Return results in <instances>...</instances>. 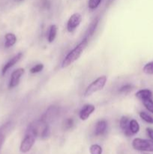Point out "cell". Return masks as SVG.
<instances>
[{
    "mask_svg": "<svg viewBox=\"0 0 153 154\" xmlns=\"http://www.w3.org/2000/svg\"><path fill=\"white\" fill-rule=\"evenodd\" d=\"M89 152L91 154H102L103 149L98 144H92L90 146Z\"/></svg>",
    "mask_w": 153,
    "mask_h": 154,
    "instance_id": "19",
    "label": "cell"
},
{
    "mask_svg": "<svg viewBox=\"0 0 153 154\" xmlns=\"http://www.w3.org/2000/svg\"><path fill=\"white\" fill-rule=\"evenodd\" d=\"M95 111V107L92 104H87L82 108L79 113V117L81 120L85 121L88 117L92 114V113Z\"/></svg>",
    "mask_w": 153,
    "mask_h": 154,
    "instance_id": "7",
    "label": "cell"
},
{
    "mask_svg": "<svg viewBox=\"0 0 153 154\" xmlns=\"http://www.w3.org/2000/svg\"><path fill=\"white\" fill-rule=\"evenodd\" d=\"M74 126V121L72 118H67L64 121V123H63V127L65 130L71 129Z\"/></svg>",
    "mask_w": 153,
    "mask_h": 154,
    "instance_id": "20",
    "label": "cell"
},
{
    "mask_svg": "<svg viewBox=\"0 0 153 154\" xmlns=\"http://www.w3.org/2000/svg\"><path fill=\"white\" fill-rule=\"evenodd\" d=\"M98 22H99L98 18H96V19L93 20V21L90 23L89 26H88V29H87L86 36V37H87L88 38L91 37V36H92L93 35H94L96 28H97L98 26Z\"/></svg>",
    "mask_w": 153,
    "mask_h": 154,
    "instance_id": "13",
    "label": "cell"
},
{
    "mask_svg": "<svg viewBox=\"0 0 153 154\" xmlns=\"http://www.w3.org/2000/svg\"><path fill=\"white\" fill-rule=\"evenodd\" d=\"M16 37L14 33L8 32L4 35V48H10L16 44Z\"/></svg>",
    "mask_w": 153,
    "mask_h": 154,
    "instance_id": "12",
    "label": "cell"
},
{
    "mask_svg": "<svg viewBox=\"0 0 153 154\" xmlns=\"http://www.w3.org/2000/svg\"><path fill=\"white\" fill-rule=\"evenodd\" d=\"M142 72L146 75H153V61L147 63L142 68Z\"/></svg>",
    "mask_w": 153,
    "mask_h": 154,
    "instance_id": "17",
    "label": "cell"
},
{
    "mask_svg": "<svg viewBox=\"0 0 153 154\" xmlns=\"http://www.w3.org/2000/svg\"><path fill=\"white\" fill-rule=\"evenodd\" d=\"M107 129V122L104 120H101L98 121L94 128V135L96 136H100L104 135Z\"/></svg>",
    "mask_w": 153,
    "mask_h": 154,
    "instance_id": "9",
    "label": "cell"
},
{
    "mask_svg": "<svg viewBox=\"0 0 153 154\" xmlns=\"http://www.w3.org/2000/svg\"><path fill=\"white\" fill-rule=\"evenodd\" d=\"M139 116L143 121L148 124H153V117L145 111H140L139 113Z\"/></svg>",
    "mask_w": 153,
    "mask_h": 154,
    "instance_id": "16",
    "label": "cell"
},
{
    "mask_svg": "<svg viewBox=\"0 0 153 154\" xmlns=\"http://www.w3.org/2000/svg\"><path fill=\"white\" fill-rule=\"evenodd\" d=\"M22 53L21 52L18 53V54H16L14 57H12L8 62H7V63L4 65L2 69V75H5L6 72H7L9 69H11L13 66H14L15 65H16V63H17L18 62L22 59Z\"/></svg>",
    "mask_w": 153,
    "mask_h": 154,
    "instance_id": "8",
    "label": "cell"
},
{
    "mask_svg": "<svg viewBox=\"0 0 153 154\" xmlns=\"http://www.w3.org/2000/svg\"><path fill=\"white\" fill-rule=\"evenodd\" d=\"M50 3L49 0H42V6L44 8H49Z\"/></svg>",
    "mask_w": 153,
    "mask_h": 154,
    "instance_id": "26",
    "label": "cell"
},
{
    "mask_svg": "<svg viewBox=\"0 0 153 154\" xmlns=\"http://www.w3.org/2000/svg\"><path fill=\"white\" fill-rule=\"evenodd\" d=\"M129 123H130V120L128 119V117H125V116H122V117H121V119H120V128H121L122 130L123 131L124 135H126V136L128 137L133 135L131 132H130V129H129Z\"/></svg>",
    "mask_w": 153,
    "mask_h": 154,
    "instance_id": "10",
    "label": "cell"
},
{
    "mask_svg": "<svg viewBox=\"0 0 153 154\" xmlns=\"http://www.w3.org/2000/svg\"><path fill=\"white\" fill-rule=\"evenodd\" d=\"M142 104H143L144 107L146 108V109L148 111H149L150 113L153 114V99H146V100L142 101Z\"/></svg>",
    "mask_w": 153,
    "mask_h": 154,
    "instance_id": "18",
    "label": "cell"
},
{
    "mask_svg": "<svg viewBox=\"0 0 153 154\" xmlns=\"http://www.w3.org/2000/svg\"><path fill=\"white\" fill-rule=\"evenodd\" d=\"M134 150L142 152H153V140L136 138L132 141Z\"/></svg>",
    "mask_w": 153,
    "mask_h": 154,
    "instance_id": "3",
    "label": "cell"
},
{
    "mask_svg": "<svg viewBox=\"0 0 153 154\" xmlns=\"http://www.w3.org/2000/svg\"><path fill=\"white\" fill-rule=\"evenodd\" d=\"M134 90V86L131 84H126V85L122 86V87H120V89L118 90V92L120 93H128L129 92L132 91Z\"/></svg>",
    "mask_w": 153,
    "mask_h": 154,
    "instance_id": "23",
    "label": "cell"
},
{
    "mask_svg": "<svg viewBox=\"0 0 153 154\" xmlns=\"http://www.w3.org/2000/svg\"><path fill=\"white\" fill-rule=\"evenodd\" d=\"M101 1L102 0H89L88 3V8L91 10H94L100 5Z\"/></svg>",
    "mask_w": 153,
    "mask_h": 154,
    "instance_id": "21",
    "label": "cell"
},
{
    "mask_svg": "<svg viewBox=\"0 0 153 154\" xmlns=\"http://www.w3.org/2000/svg\"><path fill=\"white\" fill-rule=\"evenodd\" d=\"M88 38L87 37H85L74 48H73L66 55V57H64L62 63V69H65V68L68 67L70 65L73 64L74 62H76L82 55L84 50L88 46Z\"/></svg>",
    "mask_w": 153,
    "mask_h": 154,
    "instance_id": "1",
    "label": "cell"
},
{
    "mask_svg": "<svg viewBox=\"0 0 153 154\" xmlns=\"http://www.w3.org/2000/svg\"><path fill=\"white\" fill-rule=\"evenodd\" d=\"M129 129H130V132L132 135H136L139 132L140 127V124L136 120H130V123H129Z\"/></svg>",
    "mask_w": 153,
    "mask_h": 154,
    "instance_id": "15",
    "label": "cell"
},
{
    "mask_svg": "<svg viewBox=\"0 0 153 154\" xmlns=\"http://www.w3.org/2000/svg\"><path fill=\"white\" fill-rule=\"evenodd\" d=\"M35 138L36 137L30 132H28L26 135L20 146V150L21 153H26L31 150L35 142Z\"/></svg>",
    "mask_w": 153,
    "mask_h": 154,
    "instance_id": "4",
    "label": "cell"
},
{
    "mask_svg": "<svg viewBox=\"0 0 153 154\" xmlns=\"http://www.w3.org/2000/svg\"><path fill=\"white\" fill-rule=\"evenodd\" d=\"M44 65L42 63H38V64L35 65L34 66H33L32 68H31L30 69V73L32 74H37L39 73V72H41L44 69Z\"/></svg>",
    "mask_w": 153,
    "mask_h": 154,
    "instance_id": "22",
    "label": "cell"
},
{
    "mask_svg": "<svg viewBox=\"0 0 153 154\" xmlns=\"http://www.w3.org/2000/svg\"><path fill=\"white\" fill-rule=\"evenodd\" d=\"M14 1H16V2H22V1H23V0H14Z\"/></svg>",
    "mask_w": 153,
    "mask_h": 154,
    "instance_id": "27",
    "label": "cell"
},
{
    "mask_svg": "<svg viewBox=\"0 0 153 154\" xmlns=\"http://www.w3.org/2000/svg\"><path fill=\"white\" fill-rule=\"evenodd\" d=\"M146 131L147 135L148 136L149 139L153 140V129L148 127V128H146Z\"/></svg>",
    "mask_w": 153,
    "mask_h": 154,
    "instance_id": "24",
    "label": "cell"
},
{
    "mask_svg": "<svg viewBox=\"0 0 153 154\" xmlns=\"http://www.w3.org/2000/svg\"><path fill=\"white\" fill-rule=\"evenodd\" d=\"M106 81H107V78L106 75H102L92 81L86 89L83 94L84 97H88L92 95L93 93L103 90L104 87L106 85Z\"/></svg>",
    "mask_w": 153,
    "mask_h": 154,
    "instance_id": "2",
    "label": "cell"
},
{
    "mask_svg": "<svg viewBox=\"0 0 153 154\" xmlns=\"http://www.w3.org/2000/svg\"><path fill=\"white\" fill-rule=\"evenodd\" d=\"M135 96L141 101L146 100L148 99H152V92L148 89H142L140 90L135 93Z\"/></svg>",
    "mask_w": 153,
    "mask_h": 154,
    "instance_id": "11",
    "label": "cell"
},
{
    "mask_svg": "<svg viewBox=\"0 0 153 154\" xmlns=\"http://www.w3.org/2000/svg\"><path fill=\"white\" fill-rule=\"evenodd\" d=\"M4 139H5L4 135L1 132V131H0V150H1V148L2 147L3 144H4Z\"/></svg>",
    "mask_w": 153,
    "mask_h": 154,
    "instance_id": "25",
    "label": "cell"
},
{
    "mask_svg": "<svg viewBox=\"0 0 153 154\" xmlns=\"http://www.w3.org/2000/svg\"><path fill=\"white\" fill-rule=\"evenodd\" d=\"M24 73H25V69H22V68H19V69L14 71L10 75V81H9L8 84L9 88L13 89L16 87V86H18V84H20V81L21 78L24 75Z\"/></svg>",
    "mask_w": 153,
    "mask_h": 154,
    "instance_id": "6",
    "label": "cell"
},
{
    "mask_svg": "<svg viewBox=\"0 0 153 154\" xmlns=\"http://www.w3.org/2000/svg\"><path fill=\"white\" fill-rule=\"evenodd\" d=\"M82 22V16L79 13H74L69 17L67 22V30L69 32H74Z\"/></svg>",
    "mask_w": 153,
    "mask_h": 154,
    "instance_id": "5",
    "label": "cell"
},
{
    "mask_svg": "<svg viewBox=\"0 0 153 154\" xmlns=\"http://www.w3.org/2000/svg\"><path fill=\"white\" fill-rule=\"evenodd\" d=\"M57 35V26L54 24L51 25L50 26L49 32H48V35H47V41L49 43H52L54 42L56 37Z\"/></svg>",
    "mask_w": 153,
    "mask_h": 154,
    "instance_id": "14",
    "label": "cell"
}]
</instances>
